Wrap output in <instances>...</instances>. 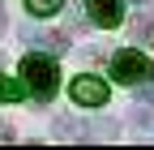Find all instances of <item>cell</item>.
Segmentation results:
<instances>
[{
    "label": "cell",
    "mask_w": 154,
    "mask_h": 150,
    "mask_svg": "<svg viewBox=\"0 0 154 150\" xmlns=\"http://www.w3.org/2000/svg\"><path fill=\"white\" fill-rule=\"evenodd\" d=\"M22 77H26V90L34 99H51L56 86H60V69H56V60H47V56H26L22 60Z\"/></svg>",
    "instance_id": "obj_1"
},
{
    "label": "cell",
    "mask_w": 154,
    "mask_h": 150,
    "mask_svg": "<svg viewBox=\"0 0 154 150\" xmlns=\"http://www.w3.org/2000/svg\"><path fill=\"white\" fill-rule=\"evenodd\" d=\"M111 77L124 82V86H137V82L154 77V60H150L146 52H137V47H124V52L111 56Z\"/></svg>",
    "instance_id": "obj_2"
},
{
    "label": "cell",
    "mask_w": 154,
    "mask_h": 150,
    "mask_svg": "<svg viewBox=\"0 0 154 150\" xmlns=\"http://www.w3.org/2000/svg\"><path fill=\"white\" fill-rule=\"evenodd\" d=\"M107 95H111V90H107L103 77H90V73H82V77L73 82V99L82 103V107H103Z\"/></svg>",
    "instance_id": "obj_3"
},
{
    "label": "cell",
    "mask_w": 154,
    "mask_h": 150,
    "mask_svg": "<svg viewBox=\"0 0 154 150\" xmlns=\"http://www.w3.org/2000/svg\"><path fill=\"white\" fill-rule=\"evenodd\" d=\"M86 13H90V22L94 26H120V17H124V0H86Z\"/></svg>",
    "instance_id": "obj_4"
},
{
    "label": "cell",
    "mask_w": 154,
    "mask_h": 150,
    "mask_svg": "<svg viewBox=\"0 0 154 150\" xmlns=\"http://www.w3.org/2000/svg\"><path fill=\"white\" fill-rule=\"evenodd\" d=\"M22 34H26L34 47H47V52H64V47H69V34H60V30H30V26H26Z\"/></svg>",
    "instance_id": "obj_5"
},
{
    "label": "cell",
    "mask_w": 154,
    "mask_h": 150,
    "mask_svg": "<svg viewBox=\"0 0 154 150\" xmlns=\"http://www.w3.org/2000/svg\"><path fill=\"white\" fill-rule=\"evenodd\" d=\"M51 133L56 137H86V124H77L73 116H56L51 120Z\"/></svg>",
    "instance_id": "obj_6"
},
{
    "label": "cell",
    "mask_w": 154,
    "mask_h": 150,
    "mask_svg": "<svg viewBox=\"0 0 154 150\" xmlns=\"http://www.w3.org/2000/svg\"><path fill=\"white\" fill-rule=\"evenodd\" d=\"M26 9H30V17H51L64 9V0H26Z\"/></svg>",
    "instance_id": "obj_7"
},
{
    "label": "cell",
    "mask_w": 154,
    "mask_h": 150,
    "mask_svg": "<svg viewBox=\"0 0 154 150\" xmlns=\"http://www.w3.org/2000/svg\"><path fill=\"white\" fill-rule=\"evenodd\" d=\"M22 99V86H17L13 77H5V73H0V103H17Z\"/></svg>",
    "instance_id": "obj_8"
},
{
    "label": "cell",
    "mask_w": 154,
    "mask_h": 150,
    "mask_svg": "<svg viewBox=\"0 0 154 150\" xmlns=\"http://www.w3.org/2000/svg\"><path fill=\"white\" fill-rule=\"evenodd\" d=\"M150 34H154V22H150L146 13H137V17H133V39H141V43H146Z\"/></svg>",
    "instance_id": "obj_9"
},
{
    "label": "cell",
    "mask_w": 154,
    "mask_h": 150,
    "mask_svg": "<svg viewBox=\"0 0 154 150\" xmlns=\"http://www.w3.org/2000/svg\"><path fill=\"white\" fill-rule=\"evenodd\" d=\"M133 120H137V129H146V133H154V116H146V111H137Z\"/></svg>",
    "instance_id": "obj_10"
},
{
    "label": "cell",
    "mask_w": 154,
    "mask_h": 150,
    "mask_svg": "<svg viewBox=\"0 0 154 150\" xmlns=\"http://www.w3.org/2000/svg\"><path fill=\"white\" fill-rule=\"evenodd\" d=\"M137 103H154V86H141L137 82Z\"/></svg>",
    "instance_id": "obj_11"
},
{
    "label": "cell",
    "mask_w": 154,
    "mask_h": 150,
    "mask_svg": "<svg viewBox=\"0 0 154 150\" xmlns=\"http://www.w3.org/2000/svg\"><path fill=\"white\" fill-rule=\"evenodd\" d=\"M0 137H13V133H9V124H0Z\"/></svg>",
    "instance_id": "obj_12"
},
{
    "label": "cell",
    "mask_w": 154,
    "mask_h": 150,
    "mask_svg": "<svg viewBox=\"0 0 154 150\" xmlns=\"http://www.w3.org/2000/svg\"><path fill=\"white\" fill-rule=\"evenodd\" d=\"M0 34H5V9H0Z\"/></svg>",
    "instance_id": "obj_13"
}]
</instances>
